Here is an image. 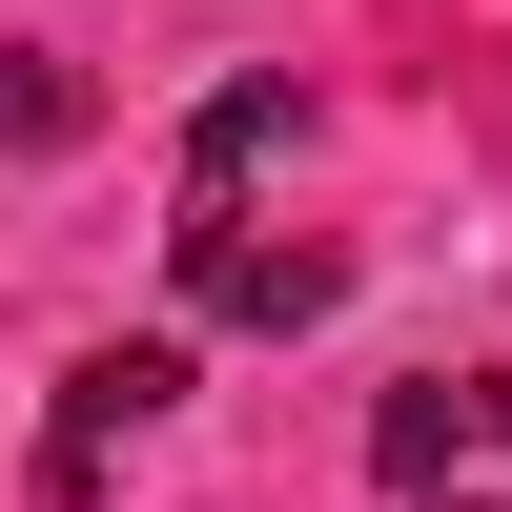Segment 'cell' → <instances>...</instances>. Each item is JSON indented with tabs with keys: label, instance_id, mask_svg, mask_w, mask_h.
Instances as JSON below:
<instances>
[{
	"label": "cell",
	"instance_id": "6da1fadb",
	"mask_svg": "<svg viewBox=\"0 0 512 512\" xmlns=\"http://www.w3.org/2000/svg\"><path fill=\"white\" fill-rule=\"evenodd\" d=\"M369 492L390 512H512V369H410L369 410Z\"/></svg>",
	"mask_w": 512,
	"mask_h": 512
},
{
	"label": "cell",
	"instance_id": "7a4b0ae2",
	"mask_svg": "<svg viewBox=\"0 0 512 512\" xmlns=\"http://www.w3.org/2000/svg\"><path fill=\"white\" fill-rule=\"evenodd\" d=\"M185 287H205L226 328H308V308H349V246L267 226L246 185H185Z\"/></svg>",
	"mask_w": 512,
	"mask_h": 512
},
{
	"label": "cell",
	"instance_id": "3957f363",
	"mask_svg": "<svg viewBox=\"0 0 512 512\" xmlns=\"http://www.w3.org/2000/svg\"><path fill=\"white\" fill-rule=\"evenodd\" d=\"M164 390H185V349H164V328H144V349H82V369H62V431H41V492L82 512V492H103V451L144 431Z\"/></svg>",
	"mask_w": 512,
	"mask_h": 512
},
{
	"label": "cell",
	"instance_id": "277c9868",
	"mask_svg": "<svg viewBox=\"0 0 512 512\" xmlns=\"http://www.w3.org/2000/svg\"><path fill=\"white\" fill-rule=\"evenodd\" d=\"M0 144H82V82L62 62H0Z\"/></svg>",
	"mask_w": 512,
	"mask_h": 512
}]
</instances>
